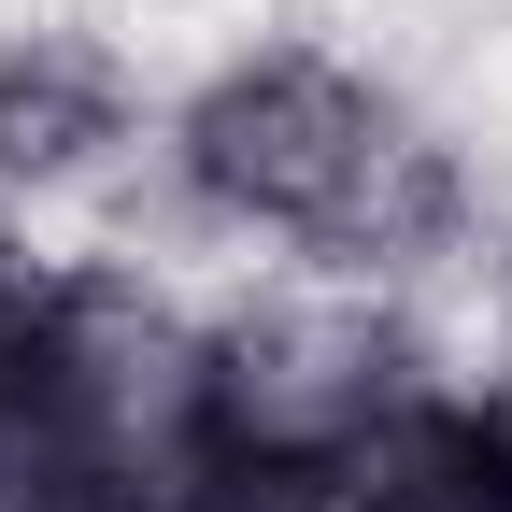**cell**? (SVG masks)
<instances>
[{"mask_svg":"<svg viewBox=\"0 0 512 512\" xmlns=\"http://www.w3.org/2000/svg\"><path fill=\"white\" fill-rule=\"evenodd\" d=\"M413 342L370 299H256L200 342V413L228 470H342L370 427L413 413Z\"/></svg>","mask_w":512,"mask_h":512,"instance_id":"obj_2","label":"cell"},{"mask_svg":"<svg viewBox=\"0 0 512 512\" xmlns=\"http://www.w3.org/2000/svg\"><path fill=\"white\" fill-rule=\"evenodd\" d=\"M128 143V86L100 43H0V185H72Z\"/></svg>","mask_w":512,"mask_h":512,"instance_id":"obj_3","label":"cell"},{"mask_svg":"<svg viewBox=\"0 0 512 512\" xmlns=\"http://www.w3.org/2000/svg\"><path fill=\"white\" fill-rule=\"evenodd\" d=\"M384 143H399V114H384L356 72H328V57H242V72H214L200 100H185L171 171H185V200L228 214V228L328 242L356 214V185L384 171Z\"/></svg>","mask_w":512,"mask_h":512,"instance_id":"obj_1","label":"cell"}]
</instances>
